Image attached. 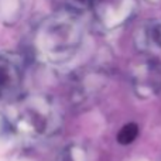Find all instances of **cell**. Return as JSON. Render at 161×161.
Segmentation results:
<instances>
[{"mask_svg": "<svg viewBox=\"0 0 161 161\" xmlns=\"http://www.w3.org/2000/svg\"><path fill=\"white\" fill-rule=\"evenodd\" d=\"M83 41V25L78 14L59 10L45 17L33 37V47L40 61L48 65H61L71 61Z\"/></svg>", "mask_w": 161, "mask_h": 161, "instance_id": "1", "label": "cell"}, {"mask_svg": "<svg viewBox=\"0 0 161 161\" xmlns=\"http://www.w3.org/2000/svg\"><path fill=\"white\" fill-rule=\"evenodd\" d=\"M6 126L23 140H44L61 129L62 116L58 103L45 93H27L10 103Z\"/></svg>", "mask_w": 161, "mask_h": 161, "instance_id": "2", "label": "cell"}, {"mask_svg": "<svg viewBox=\"0 0 161 161\" xmlns=\"http://www.w3.org/2000/svg\"><path fill=\"white\" fill-rule=\"evenodd\" d=\"M106 85V74L96 68H83L69 80V102L75 109L92 106Z\"/></svg>", "mask_w": 161, "mask_h": 161, "instance_id": "3", "label": "cell"}, {"mask_svg": "<svg viewBox=\"0 0 161 161\" xmlns=\"http://www.w3.org/2000/svg\"><path fill=\"white\" fill-rule=\"evenodd\" d=\"M96 25L102 31H113L125 25L136 13V0H89Z\"/></svg>", "mask_w": 161, "mask_h": 161, "instance_id": "4", "label": "cell"}, {"mask_svg": "<svg viewBox=\"0 0 161 161\" xmlns=\"http://www.w3.org/2000/svg\"><path fill=\"white\" fill-rule=\"evenodd\" d=\"M134 93L142 99H151L161 91V61L156 57L144 55L134 62L130 71Z\"/></svg>", "mask_w": 161, "mask_h": 161, "instance_id": "5", "label": "cell"}, {"mask_svg": "<svg viewBox=\"0 0 161 161\" xmlns=\"http://www.w3.org/2000/svg\"><path fill=\"white\" fill-rule=\"evenodd\" d=\"M137 51L156 57L161 53V19H151L137 27L133 37Z\"/></svg>", "mask_w": 161, "mask_h": 161, "instance_id": "6", "label": "cell"}, {"mask_svg": "<svg viewBox=\"0 0 161 161\" xmlns=\"http://www.w3.org/2000/svg\"><path fill=\"white\" fill-rule=\"evenodd\" d=\"M23 83L21 65L14 58L0 54V99L13 96Z\"/></svg>", "mask_w": 161, "mask_h": 161, "instance_id": "7", "label": "cell"}, {"mask_svg": "<svg viewBox=\"0 0 161 161\" xmlns=\"http://www.w3.org/2000/svg\"><path fill=\"white\" fill-rule=\"evenodd\" d=\"M23 0H0V21L14 24L21 17Z\"/></svg>", "mask_w": 161, "mask_h": 161, "instance_id": "8", "label": "cell"}, {"mask_svg": "<svg viewBox=\"0 0 161 161\" xmlns=\"http://www.w3.org/2000/svg\"><path fill=\"white\" fill-rule=\"evenodd\" d=\"M55 161H88V153L79 144H69L62 148Z\"/></svg>", "mask_w": 161, "mask_h": 161, "instance_id": "9", "label": "cell"}, {"mask_svg": "<svg viewBox=\"0 0 161 161\" xmlns=\"http://www.w3.org/2000/svg\"><path fill=\"white\" fill-rule=\"evenodd\" d=\"M139 136V127L136 123H127L117 133V142L123 146L131 144Z\"/></svg>", "mask_w": 161, "mask_h": 161, "instance_id": "10", "label": "cell"}, {"mask_svg": "<svg viewBox=\"0 0 161 161\" xmlns=\"http://www.w3.org/2000/svg\"><path fill=\"white\" fill-rule=\"evenodd\" d=\"M146 2H148V3H158V2H161V0H146Z\"/></svg>", "mask_w": 161, "mask_h": 161, "instance_id": "11", "label": "cell"}]
</instances>
